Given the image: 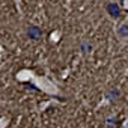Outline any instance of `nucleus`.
<instances>
[{"instance_id": "f257e3e1", "label": "nucleus", "mask_w": 128, "mask_h": 128, "mask_svg": "<svg viewBox=\"0 0 128 128\" xmlns=\"http://www.w3.org/2000/svg\"><path fill=\"white\" fill-rule=\"evenodd\" d=\"M107 11L110 12V15H112L113 18H119L120 9H119V6H118V5H114V3H110V5L107 6Z\"/></svg>"}, {"instance_id": "f03ea898", "label": "nucleus", "mask_w": 128, "mask_h": 128, "mask_svg": "<svg viewBox=\"0 0 128 128\" xmlns=\"http://www.w3.org/2000/svg\"><path fill=\"white\" fill-rule=\"evenodd\" d=\"M29 35H30L33 39H38V38H39V35H41V32H39V29H36V27H32V29L29 30Z\"/></svg>"}, {"instance_id": "7ed1b4c3", "label": "nucleus", "mask_w": 128, "mask_h": 128, "mask_svg": "<svg viewBox=\"0 0 128 128\" xmlns=\"http://www.w3.org/2000/svg\"><path fill=\"white\" fill-rule=\"evenodd\" d=\"M119 35H120L122 38H126V36H128V26H126V24L120 26V29H119Z\"/></svg>"}]
</instances>
